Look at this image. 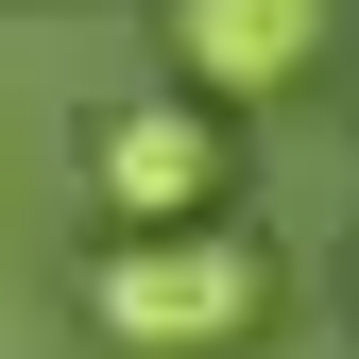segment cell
I'll return each mask as SVG.
<instances>
[{
  "mask_svg": "<svg viewBox=\"0 0 359 359\" xmlns=\"http://www.w3.org/2000/svg\"><path fill=\"white\" fill-rule=\"evenodd\" d=\"M257 325H274V257L240 222H103L86 342H120V359H240Z\"/></svg>",
  "mask_w": 359,
  "mask_h": 359,
  "instance_id": "1",
  "label": "cell"
},
{
  "mask_svg": "<svg viewBox=\"0 0 359 359\" xmlns=\"http://www.w3.org/2000/svg\"><path fill=\"white\" fill-rule=\"evenodd\" d=\"M86 205L103 222H205L222 205V120L205 103H120L86 137Z\"/></svg>",
  "mask_w": 359,
  "mask_h": 359,
  "instance_id": "2",
  "label": "cell"
},
{
  "mask_svg": "<svg viewBox=\"0 0 359 359\" xmlns=\"http://www.w3.org/2000/svg\"><path fill=\"white\" fill-rule=\"evenodd\" d=\"M325 18L342 0H171V52H189V86H222V103H274V86H308Z\"/></svg>",
  "mask_w": 359,
  "mask_h": 359,
  "instance_id": "3",
  "label": "cell"
}]
</instances>
